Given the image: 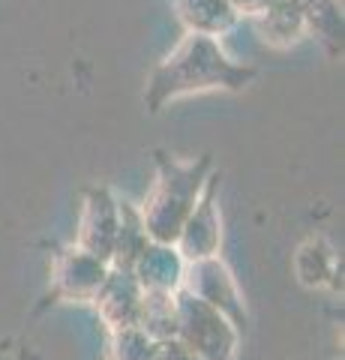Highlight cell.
<instances>
[{
	"mask_svg": "<svg viewBox=\"0 0 345 360\" xmlns=\"http://www.w3.org/2000/svg\"><path fill=\"white\" fill-rule=\"evenodd\" d=\"M259 70L231 60L214 37L186 33V37L153 66L144 90V105L153 115L174 99L207 94V90H243L255 82Z\"/></svg>",
	"mask_w": 345,
	"mask_h": 360,
	"instance_id": "obj_1",
	"label": "cell"
},
{
	"mask_svg": "<svg viewBox=\"0 0 345 360\" xmlns=\"http://www.w3.org/2000/svg\"><path fill=\"white\" fill-rule=\"evenodd\" d=\"M210 174H214L210 153L198 160H174L169 153H157V184L141 207V219L150 240L177 243V234L202 198Z\"/></svg>",
	"mask_w": 345,
	"mask_h": 360,
	"instance_id": "obj_2",
	"label": "cell"
},
{
	"mask_svg": "<svg viewBox=\"0 0 345 360\" xmlns=\"http://www.w3.org/2000/svg\"><path fill=\"white\" fill-rule=\"evenodd\" d=\"M177 307V340L202 360H235L240 330L219 309L189 295L186 288L174 291Z\"/></svg>",
	"mask_w": 345,
	"mask_h": 360,
	"instance_id": "obj_3",
	"label": "cell"
},
{
	"mask_svg": "<svg viewBox=\"0 0 345 360\" xmlns=\"http://www.w3.org/2000/svg\"><path fill=\"white\" fill-rule=\"evenodd\" d=\"M181 288H186L189 295H195L198 300H204L214 309H219L237 330L247 324L243 295H240V288L235 283V276H231V270L222 264L216 255L198 258V262H186Z\"/></svg>",
	"mask_w": 345,
	"mask_h": 360,
	"instance_id": "obj_4",
	"label": "cell"
},
{
	"mask_svg": "<svg viewBox=\"0 0 345 360\" xmlns=\"http://www.w3.org/2000/svg\"><path fill=\"white\" fill-rule=\"evenodd\" d=\"M216 174H210L207 186L193 213L186 217L181 234H177V252L186 262H198V258H210L219 252L222 243V225H219V210H216Z\"/></svg>",
	"mask_w": 345,
	"mask_h": 360,
	"instance_id": "obj_5",
	"label": "cell"
},
{
	"mask_svg": "<svg viewBox=\"0 0 345 360\" xmlns=\"http://www.w3.org/2000/svg\"><path fill=\"white\" fill-rule=\"evenodd\" d=\"M117 225H120V201L103 186L87 189L84 207H82V222H79V246L82 250L111 262Z\"/></svg>",
	"mask_w": 345,
	"mask_h": 360,
	"instance_id": "obj_6",
	"label": "cell"
},
{
	"mask_svg": "<svg viewBox=\"0 0 345 360\" xmlns=\"http://www.w3.org/2000/svg\"><path fill=\"white\" fill-rule=\"evenodd\" d=\"M108 270H111V262L82 250V246H72V250H66L58 258L54 288H58V295L72 300H93L96 291L105 283Z\"/></svg>",
	"mask_w": 345,
	"mask_h": 360,
	"instance_id": "obj_7",
	"label": "cell"
},
{
	"mask_svg": "<svg viewBox=\"0 0 345 360\" xmlns=\"http://www.w3.org/2000/svg\"><path fill=\"white\" fill-rule=\"evenodd\" d=\"M141 297H144V288L136 279V274L126 267H111L103 288L96 291L93 303L99 307L103 321L111 330H117V328L136 324L138 309H141Z\"/></svg>",
	"mask_w": 345,
	"mask_h": 360,
	"instance_id": "obj_8",
	"label": "cell"
},
{
	"mask_svg": "<svg viewBox=\"0 0 345 360\" xmlns=\"http://www.w3.org/2000/svg\"><path fill=\"white\" fill-rule=\"evenodd\" d=\"M183 267L186 258L177 252L174 243L150 240L132 264V274H136L144 291H169V295H174L183 285Z\"/></svg>",
	"mask_w": 345,
	"mask_h": 360,
	"instance_id": "obj_9",
	"label": "cell"
},
{
	"mask_svg": "<svg viewBox=\"0 0 345 360\" xmlns=\"http://www.w3.org/2000/svg\"><path fill=\"white\" fill-rule=\"evenodd\" d=\"M252 21L271 49H292V45L304 42L309 37L306 18L294 0H271V6Z\"/></svg>",
	"mask_w": 345,
	"mask_h": 360,
	"instance_id": "obj_10",
	"label": "cell"
},
{
	"mask_svg": "<svg viewBox=\"0 0 345 360\" xmlns=\"http://www.w3.org/2000/svg\"><path fill=\"white\" fill-rule=\"evenodd\" d=\"M171 4L186 33H202L214 39L228 33L240 18L228 0H171Z\"/></svg>",
	"mask_w": 345,
	"mask_h": 360,
	"instance_id": "obj_11",
	"label": "cell"
},
{
	"mask_svg": "<svg viewBox=\"0 0 345 360\" xmlns=\"http://www.w3.org/2000/svg\"><path fill=\"white\" fill-rule=\"evenodd\" d=\"M136 328H141L153 342L177 340V307L174 295L169 291H144L141 309L136 319Z\"/></svg>",
	"mask_w": 345,
	"mask_h": 360,
	"instance_id": "obj_12",
	"label": "cell"
},
{
	"mask_svg": "<svg viewBox=\"0 0 345 360\" xmlns=\"http://www.w3.org/2000/svg\"><path fill=\"white\" fill-rule=\"evenodd\" d=\"M150 243L148 229H144L141 210L132 205H120V225H117V238H115V250H111V267H126L132 270L136 258L141 250Z\"/></svg>",
	"mask_w": 345,
	"mask_h": 360,
	"instance_id": "obj_13",
	"label": "cell"
},
{
	"mask_svg": "<svg viewBox=\"0 0 345 360\" xmlns=\"http://www.w3.org/2000/svg\"><path fill=\"white\" fill-rule=\"evenodd\" d=\"M153 352H157V342L136 324L111 330V348H108L111 360H153Z\"/></svg>",
	"mask_w": 345,
	"mask_h": 360,
	"instance_id": "obj_14",
	"label": "cell"
},
{
	"mask_svg": "<svg viewBox=\"0 0 345 360\" xmlns=\"http://www.w3.org/2000/svg\"><path fill=\"white\" fill-rule=\"evenodd\" d=\"M153 360H202V357L195 352H189L181 340H165V342H157Z\"/></svg>",
	"mask_w": 345,
	"mask_h": 360,
	"instance_id": "obj_15",
	"label": "cell"
},
{
	"mask_svg": "<svg viewBox=\"0 0 345 360\" xmlns=\"http://www.w3.org/2000/svg\"><path fill=\"white\" fill-rule=\"evenodd\" d=\"M231 6H235L237 15H247V18H255L261 15L267 6H271V0H228Z\"/></svg>",
	"mask_w": 345,
	"mask_h": 360,
	"instance_id": "obj_16",
	"label": "cell"
}]
</instances>
